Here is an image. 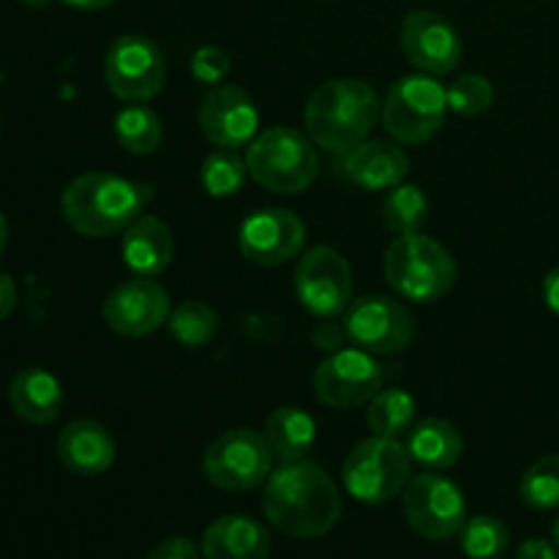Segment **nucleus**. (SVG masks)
Here are the masks:
<instances>
[{"mask_svg": "<svg viewBox=\"0 0 559 559\" xmlns=\"http://www.w3.org/2000/svg\"><path fill=\"white\" fill-rule=\"evenodd\" d=\"M382 115L377 91L358 76H338L314 87L306 102V134L328 153H347L369 140Z\"/></svg>", "mask_w": 559, "mask_h": 559, "instance_id": "3", "label": "nucleus"}, {"mask_svg": "<svg viewBox=\"0 0 559 559\" xmlns=\"http://www.w3.org/2000/svg\"><path fill=\"white\" fill-rule=\"evenodd\" d=\"M448 93L437 76L407 74L396 80L382 102V126L399 145H424L442 129Z\"/></svg>", "mask_w": 559, "mask_h": 559, "instance_id": "7", "label": "nucleus"}, {"mask_svg": "<svg viewBox=\"0 0 559 559\" xmlns=\"http://www.w3.org/2000/svg\"><path fill=\"white\" fill-rule=\"evenodd\" d=\"M153 186L115 173H85L66 186L60 213L76 235L109 238L120 235L145 213Z\"/></svg>", "mask_w": 559, "mask_h": 559, "instance_id": "2", "label": "nucleus"}, {"mask_svg": "<svg viewBox=\"0 0 559 559\" xmlns=\"http://www.w3.org/2000/svg\"><path fill=\"white\" fill-rule=\"evenodd\" d=\"M344 489L364 506H382L404 495L413 480V456L407 445L393 437H366L342 464Z\"/></svg>", "mask_w": 559, "mask_h": 559, "instance_id": "6", "label": "nucleus"}, {"mask_svg": "<svg viewBox=\"0 0 559 559\" xmlns=\"http://www.w3.org/2000/svg\"><path fill=\"white\" fill-rule=\"evenodd\" d=\"M311 382L320 404L331 409H355L369 404L385 388V371L366 349L344 347L317 366Z\"/></svg>", "mask_w": 559, "mask_h": 559, "instance_id": "12", "label": "nucleus"}, {"mask_svg": "<svg viewBox=\"0 0 559 559\" xmlns=\"http://www.w3.org/2000/svg\"><path fill=\"white\" fill-rule=\"evenodd\" d=\"M169 314H173L169 293L156 278L145 276L118 284L102 306V317L109 331L129 338L151 336L158 328L167 325Z\"/></svg>", "mask_w": 559, "mask_h": 559, "instance_id": "15", "label": "nucleus"}, {"mask_svg": "<svg viewBox=\"0 0 559 559\" xmlns=\"http://www.w3.org/2000/svg\"><path fill=\"white\" fill-rule=\"evenodd\" d=\"M429 197L420 186L399 183L382 200V222L393 235H415L429 222Z\"/></svg>", "mask_w": 559, "mask_h": 559, "instance_id": "27", "label": "nucleus"}, {"mask_svg": "<svg viewBox=\"0 0 559 559\" xmlns=\"http://www.w3.org/2000/svg\"><path fill=\"white\" fill-rule=\"evenodd\" d=\"M347 342H349L347 328H344V322H336V320H320V325H317L314 333H311V344L328 355L344 349L347 347Z\"/></svg>", "mask_w": 559, "mask_h": 559, "instance_id": "34", "label": "nucleus"}, {"mask_svg": "<svg viewBox=\"0 0 559 559\" xmlns=\"http://www.w3.org/2000/svg\"><path fill=\"white\" fill-rule=\"evenodd\" d=\"M404 445H407L415 464L440 473V469H451L462 462L464 437L451 420L426 418L407 431Z\"/></svg>", "mask_w": 559, "mask_h": 559, "instance_id": "23", "label": "nucleus"}, {"mask_svg": "<svg viewBox=\"0 0 559 559\" xmlns=\"http://www.w3.org/2000/svg\"><path fill=\"white\" fill-rule=\"evenodd\" d=\"M544 300L551 314L559 317V265L551 267L544 278Z\"/></svg>", "mask_w": 559, "mask_h": 559, "instance_id": "38", "label": "nucleus"}, {"mask_svg": "<svg viewBox=\"0 0 559 559\" xmlns=\"http://www.w3.org/2000/svg\"><path fill=\"white\" fill-rule=\"evenodd\" d=\"M273 459L276 456L262 431L229 429L205 448L202 469L216 489L251 491L271 478Z\"/></svg>", "mask_w": 559, "mask_h": 559, "instance_id": "8", "label": "nucleus"}, {"mask_svg": "<svg viewBox=\"0 0 559 559\" xmlns=\"http://www.w3.org/2000/svg\"><path fill=\"white\" fill-rule=\"evenodd\" d=\"M448 109L462 118H478L486 115L495 104V85L484 74H462L445 87Z\"/></svg>", "mask_w": 559, "mask_h": 559, "instance_id": "32", "label": "nucleus"}, {"mask_svg": "<svg viewBox=\"0 0 559 559\" xmlns=\"http://www.w3.org/2000/svg\"><path fill=\"white\" fill-rule=\"evenodd\" d=\"M120 254H123V265L129 267L134 276H162L175 257L173 229H169L158 216L142 213V216L123 233Z\"/></svg>", "mask_w": 559, "mask_h": 559, "instance_id": "20", "label": "nucleus"}, {"mask_svg": "<svg viewBox=\"0 0 559 559\" xmlns=\"http://www.w3.org/2000/svg\"><path fill=\"white\" fill-rule=\"evenodd\" d=\"M229 69H233L229 55L222 47H213V44H205V47L191 55V76L207 87L222 85L229 76Z\"/></svg>", "mask_w": 559, "mask_h": 559, "instance_id": "33", "label": "nucleus"}, {"mask_svg": "<svg viewBox=\"0 0 559 559\" xmlns=\"http://www.w3.org/2000/svg\"><path fill=\"white\" fill-rule=\"evenodd\" d=\"M63 385L52 371L41 366L22 369L9 385V404L16 418L27 420L33 426H47L60 418L63 413Z\"/></svg>", "mask_w": 559, "mask_h": 559, "instance_id": "22", "label": "nucleus"}, {"mask_svg": "<svg viewBox=\"0 0 559 559\" xmlns=\"http://www.w3.org/2000/svg\"><path fill=\"white\" fill-rule=\"evenodd\" d=\"M249 178L271 194L293 197L309 189L320 175V153L309 134L293 126H271L246 147Z\"/></svg>", "mask_w": 559, "mask_h": 559, "instance_id": "4", "label": "nucleus"}, {"mask_svg": "<svg viewBox=\"0 0 559 559\" xmlns=\"http://www.w3.org/2000/svg\"><path fill=\"white\" fill-rule=\"evenodd\" d=\"M200 551L202 549H197L194 540L175 535V538L162 540L145 559H200Z\"/></svg>", "mask_w": 559, "mask_h": 559, "instance_id": "35", "label": "nucleus"}, {"mask_svg": "<svg viewBox=\"0 0 559 559\" xmlns=\"http://www.w3.org/2000/svg\"><path fill=\"white\" fill-rule=\"evenodd\" d=\"M295 295L317 320H336L353 304V267L331 246H314L295 265Z\"/></svg>", "mask_w": 559, "mask_h": 559, "instance_id": "11", "label": "nucleus"}, {"mask_svg": "<svg viewBox=\"0 0 559 559\" xmlns=\"http://www.w3.org/2000/svg\"><path fill=\"white\" fill-rule=\"evenodd\" d=\"M0 85H3V69H0Z\"/></svg>", "mask_w": 559, "mask_h": 559, "instance_id": "43", "label": "nucleus"}, {"mask_svg": "<svg viewBox=\"0 0 559 559\" xmlns=\"http://www.w3.org/2000/svg\"><path fill=\"white\" fill-rule=\"evenodd\" d=\"M306 246V224L298 213L284 207L254 211L238 229V249L249 262L278 267L300 257Z\"/></svg>", "mask_w": 559, "mask_h": 559, "instance_id": "16", "label": "nucleus"}, {"mask_svg": "<svg viewBox=\"0 0 559 559\" xmlns=\"http://www.w3.org/2000/svg\"><path fill=\"white\" fill-rule=\"evenodd\" d=\"M459 546L469 559H500L511 546V533L497 516H473L459 533Z\"/></svg>", "mask_w": 559, "mask_h": 559, "instance_id": "30", "label": "nucleus"}, {"mask_svg": "<svg viewBox=\"0 0 559 559\" xmlns=\"http://www.w3.org/2000/svg\"><path fill=\"white\" fill-rule=\"evenodd\" d=\"M25 5H31V9H44V5H49L52 0H22Z\"/></svg>", "mask_w": 559, "mask_h": 559, "instance_id": "41", "label": "nucleus"}, {"mask_svg": "<svg viewBox=\"0 0 559 559\" xmlns=\"http://www.w3.org/2000/svg\"><path fill=\"white\" fill-rule=\"evenodd\" d=\"M267 555H271V533L265 524L246 513H227L202 535L205 559H267Z\"/></svg>", "mask_w": 559, "mask_h": 559, "instance_id": "21", "label": "nucleus"}, {"mask_svg": "<svg viewBox=\"0 0 559 559\" xmlns=\"http://www.w3.org/2000/svg\"><path fill=\"white\" fill-rule=\"evenodd\" d=\"M404 58L429 76H445L462 63V36L448 16L437 11H409L399 31Z\"/></svg>", "mask_w": 559, "mask_h": 559, "instance_id": "14", "label": "nucleus"}, {"mask_svg": "<svg viewBox=\"0 0 559 559\" xmlns=\"http://www.w3.org/2000/svg\"><path fill=\"white\" fill-rule=\"evenodd\" d=\"M115 140L134 156H151L164 140V123L147 104H126L115 115Z\"/></svg>", "mask_w": 559, "mask_h": 559, "instance_id": "26", "label": "nucleus"}, {"mask_svg": "<svg viewBox=\"0 0 559 559\" xmlns=\"http://www.w3.org/2000/svg\"><path fill=\"white\" fill-rule=\"evenodd\" d=\"M246 178H249V164L246 156L238 151H227V147H216L205 156L200 167V183L216 200L224 197H235L243 189Z\"/></svg>", "mask_w": 559, "mask_h": 559, "instance_id": "29", "label": "nucleus"}, {"mask_svg": "<svg viewBox=\"0 0 559 559\" xmlns=\"http://www.w3.org/2000/svg\"><path fill=\"white\" fill-rule=\"evenodd\" d=\"M200 129L207 142L227 151L249 147L260 134V109L254 98L238 85H216L205 93L200 104Z\"/></svg>", "mask_w": 559, "mask_h": 559, "instance_id": "17", "label": "nucleus"}, {"mask_svg": "<svg viewBox=\"0 0 559 559\" xmlns=\"http://www.w3.org/2000/svg\"><path fill=\"white\" fill-rule=\"evenodd\" d=\"M104 80L120 102H151L164 91V82H167V60H164L162 47L140 33L118 36L104 55Z\"/></svg>", "mask_w": 559, "mask_h": 559, "instance_id": "9", "label": "nucleus"}, {"mask_svg": "<svg viewBox=\"0 0 559 559\" xmlns=\"http://www.w3.org/2000/svg\"><path fill=\"white\" fill-rule=\"evenodd\" d=\"M404 519L426 540H451L467 522L464 491L437 469L415 475L404 489Z\"/></svg>", "mask_w": 559, "mask_h": 559, "instance_id": "10", "label": "nucleus"}, {"mask_svg": "<svg viewBox=\"0 0 559 559\" xmlns=\"http://www.w3.org/2000/svg\"><path fill=\"white\" fill-rule=\"evenodd\" d=\"M344 328L353 347L371 355H399L415 342V320L409 309L388 295H366L344 311Z\"/></svg>", "mask_w": 559, "mask_h": 559, "instance_id": "13", "label": "nucleus"}, {"mask_svg": "<svg viewBox=\"0 0 559 559\" xmlns=\"http://www.w3.org/2000/svg\"><path fill=\"white\" fill-rule=\"evenodd\" d=\"M551 540H555V546H557V551H559V513H557V519H555V527H551Z\"/></svg>", "mask_w": 559, "mask_h": 559, "instance_id": "42", "label": "nucleus"}, {"mask_svg": "<svg viewBox=\"0 0 559 559\" xmlns=\"http://www.w3.org/2000/svg\"><path fill=\"white\" fill-rule=\"evenodd\" d=\"M262 511L271 527L289 538H322L342 519V491L320 464L282 462L265 480Z\"/></svg>", "mask_w": 559, "mask_h": 559, "instance_id": "1", "label": "nucleus"}, {"mask_svg": "<svg viewBox=\"0 0 559 559\" xmlns=\"http://www.w3.org/2000/svg\"><path fill=\"white\" fill-rule=\"evenodd\" d=\"M519 497L533 511H559V453L538 459L524 469Z\"/></svg>", "mask_w": 559, "mask_h": 559, "instance_id": "31", "label": "nucleus"}, {"mask_svg": "<svg viewBox=\"0 0 559 559\" xmlns=\"http://www.w3.org/2000/svg\"><path fill=\"white\" fill-rule=\"evenodd\" d=\"M382 273L396 295L413 304H435L445 298L459 276L451 251L426 235H399L382 257Z\"/></svg>", "mask_w": 559, "mask_h": 559, "instance_id": "5", "label": "nucleus"}, {"mask_svg": "<svg viewBox=\"0 0 559 559\" xmlns=\"http://www.w3.org/2000/svg\"><path fill=\"white\" fill-rule=\"evenodd\" d=\"M342 175L366 191H391L409 175V156L396 140H364L342 153Z\"/></svg>", "mask_w": 559, "mask_h": 559, "instance_id": "18", "label": "nucleus"}, {"mask_svg": "<svg viewBox=\"0 0 559 559\" xmlns=\"http://www.w3.org/2000/svg\"><path fill=\"white\" fill-rule=\"evenodd\" d=\"M55 453L69 473L82 475V478H96L112 467L118 445H115V437L109 435L107 426L91 418H80L63 426L58 442H55Z\"/></svg>", "mask_w": 559, "mask_h": 559, "instance_id": "19", "label": "nucleus"}, {"mask_svg": "<svg viewBox=\"0 0 559 559\" xmlns=\"http://www.w3.org/2000/svg\"><path fill=\"white\" fill-rule=\"evenodd\" d=\"M14 309H16V284L14 278L0 273V322H3L5 317H11V311Z\"/></svg>", "mask_w": 559, "mask_h": 559, "instance_id": "37", "label": "nucleus"}, {"mask_svg": "<svg viewBox=\"0 0 559 559\" xmlns=\"http://www.w3.org/2000/svg\"><path fill=\"white\" fill-rule=\"evenodd\" d=\"M167 328L178 344L189 349H202L218 336L222 320H218V311L205 300H180L169 314Z\"/></svg>", "mask_w": 559, "mask_h": 559, "instance_id": "28", "label": "nucleus"}, {"mask_svg": "<svg viewBox=\"0 0 559 559\" xmlns=\"http://www.w3.org/2000/svg\"><path fill=\"white\" fill-rule=\"evenodd\" d=\"M516 559H559V551L555 546V540H544V538H527L522 546H519Z\"/></svg>", "mask_w": 559, "mask_h": 559, "instance_id": "36", "label": "nucleus"}, {"mask_svg": "<svg viewBox=\"0 0 559 559\" xmlns=\"http://www.w3.org/2000/svg\"><path fill=\"white\" fill-rule=\"evenodd\" d=\"M415 413H418V404H415L413 393H407L404 388H382L369 402L366 424H369L371 435L402 440L415 426Z\"/></svg>", "mask_w": 559, "mask_h": 559, "instance_id": "25", "label": "nucleus"}, {"mask_svg": "<svg viewBox=\"0 0 559 559\" xmlns=\"http://www.w3.org/2000/svg\"><path fill=\"white\" fill-rule=\"evenodd\" d=\"M5 246H9V224H5L3 213H0V257H3Z\"/></svg>", "mask_w": 559, "mask_h": 559, "instance_id": "40", "label": "nucleus"}, {"mask_svg": "<svg viewBox=\"0 0 559 559\" xmlns=\"http://www.w3.org/2000/svg\"><path fill=\"white\" fill-rule=\"evenodd\" d=\"M262 435H265L273 456L282 459V462H300L314 448L317 424L306 409L287 404V407H276L267 415Z\"/></svg>", "mask_w": 559, "mask_h": 559, "instance_id": "24", "label": "nucleus"}, {"mask_svg": "<svg viewBox=\"0 0 559 559\" xmlns=\"http://www.w3.org/2000/svg\"><path fill=\"white\" fill-rule=\"evenodd\" d=\"M60 3L71 5V9H80V11H102L115 5L118 0H60Z\"/></svg>", "mask_w": 559, "mask_h": 559, "instance_id": "39", "label": "nucleus"}]
</instances>
